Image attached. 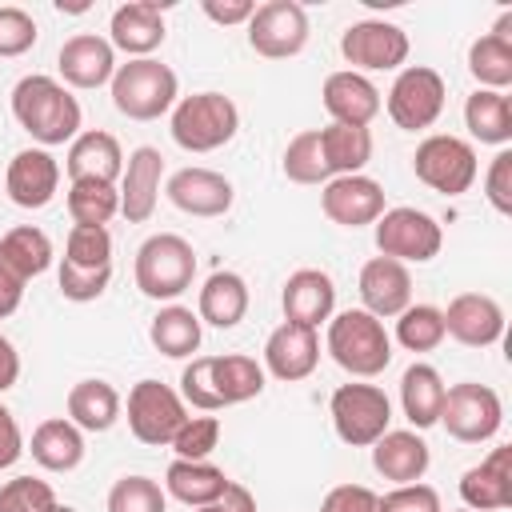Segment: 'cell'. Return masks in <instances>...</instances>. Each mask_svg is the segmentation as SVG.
<instances>
[{
    "mask_svg": "<svg viewBox=\"0 0 512 512\" xmlns=\"http://www.w3.org/2000/svg\"><path fill=\"white\" fill-rule=\"evenodd\" d=\"M12 116L16 124L40 144V148H56V144H72L80 136V100L52 76L32 72L20 76L12 88Z\"/></svg>",
    "mask_w": 512,
    "mask_h": 512,
    "instance_id": "6da1fadb",
    "label": "cell"
},
{
    "mask_svg": "<svg viewBox=\"0 0 512 512\" xmlns=\"http://www.w3.org/2000/svg\"><path fill=\"white\" fill-rule=\"evenodd\" d=\"M328 356L356 380H372L392 364V336L384 320L364 308H344L328 320Z\"/></svg>",
    "mask_w": 512,
    "mask_h": 512,
    "instance_id": "7a4b0ae2",
    "label": "cell"
},
{
    "mask_svg": "<svg viewBox=\"0 0 512 512\" xmlns=\"http://www.w3.org/2000/svg\"><path fill=\"white\" fill-rule=\"evenodd\" d=\"M112 104L120 116L128 120H160L164 112L176 108L180 100V80L168 64H160L156 56H140V60H128V64H116V76H112Z\"/></svg>",
    "mask_w": 512,
    "mask_h": 512,
    "instance_id": "3957f363",
    "label": "cell"
},
{
    "mask_svg": "<svg viewBox=\"0 0 512 512\" xmlns=\"http://www.w3.org/2000/svg\"><path fill=\"white\" fill-rule=\"evenodd\" d=\"M168 132L184 152H216L240 132V108L224 92H192L176 100Z\"/></svg>",
    "mask_w": 512,
    "mask_h": 512,
    "instance_id": "277c9868",
    "label": "cell"
},
{
    "mask_svg": "<svg viewBox=\"0 0 512 512\" xmlns=\"http://www.w3.org/2000/svg\"><path fill=\"white\" fill-rule=\"evenodd\" d=\"M132 276H136V288L148 300H176V296H184L192 288L196 248L176 232H152L136 248Z\"/></svg>",
    "mask_w": 512,
    "mask_h": 512,
    "instance_id": "5b68a950",
    "label": "cell"
},
{
    "mask_svg": "<svg viewBox=\"0 0 512 512\" xmlns=\"http://www.w3.org/2000/svg\"><path fill=\"white\" fill-rule=\"evenodd\" d=\"M412 172L420 184H428L432 192L440 196H464L476 176H480V164H476V148L460 136H424L412 152Z\"/></svg>",
    "mask_w": 512,
    "mask_h": 512,
    "instance_id": "8992f818",
    "label": "cell"
},
{
    "mask_svg": "<svg viewBox=\"0 0 512 512\" xmlns=\"http://www.w3.org/2000/svg\"><path fill=\"white\" fill-rule=\"evenodd\" d=\"M376 248L388 260L400 264H428L440 256L444 248V228L436 216H428L424 208H384V216L372 224Z\"/></svg>",
    "mask_w": 512,
    "mask_h": 512,
    "instance_id": "52a82bcc",
    "label": "cell"
},
{
    "mask_svg": "<svg viewBox=\"0 0 512 512\" xmlns=\"http://www.w3.org/2000/svg\"><path fill=\"white\" fill-rule=\"evenodd\" d=\"M332 428L352 448H372L392 424V400L376 384H340L328 400Z\"/></svg>",
    "mask_w": 512,
    "mask_h": 512,
    "instance_id": "ba28073f",
    "label": "cell"
},
{
    "mask_svg": "<svg viewBox=\"0 0 512 512\" xmlns=\"http://www.w3.org/2000/svg\"><path fill=\"white\" fill-rule=\"evenodd\" d=\"M444 96H448V88H444V76L436 68L408 64V68L396 72V80H392V88H388V96L380 104L388 108V116H392L396 128L420 132V128H432L440 120Z\"/></svg>",
    "mask_w": 512,
    "mask_h": 512,
    "instance_id": "9c48e42d",
    "label": "cell"
},
{
    "mask_svg": "<svg viewBox=\"0 0 512 512\" xmlns=\"http://www.w3.org/2000/svg\"><path fill=\"white\" fill-rule=\"evenodd\" d=\"M440 424L452 440L460 444H484L500 432L504 424V404L496 396V388L476 384V380H460L444 392V408H440Z\"/></svg>",
    "mask_w": 512,
    "mask_h": 512,
    "instance_id": "30bf717a",
    "label": "cell"
},
{
    "mask_svg": "<svg viewBox=\"0 0 512 512\" xmlns=\"http://www.w3.org/2000/svg\"><path fill=\"white\" fill-rule=\"evenodd\" d=\"M188 420V404L180 400L176 388L160 384V380H136L128 392V428L140 444L148 448H164L172 444V436L180 432V424Z\"/></svg>",
    "mask_w": 512,
    "mask_h": 512,
    "instance_id": "8fae6325",
    "label": "cell"
},
{
    "mask_svg": "<svg viewBox=\"0 0 512 512\" xmlns=\"http://www.w3.org/2000/svg\"><path fill=\"white\" fill-rule=\"evenodd\" d=\"M244 28H248L252 52L264 56V60L300 56L304 44H308V12H304V4H296V0H268V4H256L252 20H248Z\"/></svg>",
    "mask_w": 512,
    "mask_h": 512,
    "instance_id": "7c38bea8",
    "label": "cell"
},
{
    "mask_svg": "<svg viewBox=\"0 0 512 512\" xmlns=\"http://www.w3.org/2000/svg\"><path fill=\"white\" fill-rule=\"evenodd\" d=\"M340 56L352 72H400L408 60V32L392 20H356L340 36Z\"/></svg>",
    "mask_w": 512,
    "mask_h": 512,
    "instance_id": "4fadbf2b",
    "label": "cell"
},
{
    "mask_svg": "<svg viewBox=\"0 0 512 512\" xmlns=\"http://www.w3.org/2000/svg\"><path fill=\"white\" fill-rule=\"evenodd\" d=\"M160 180H164V156L152 144H140L128 152L124 172L116 180L120 192V216L128 224H148L160 204Z\"/></svg>",
    "mask_w": 512,
    "mask_h": 512,
    "instance_id": "5bb4252c",
    "label": "cell"
},
{
    "mask_svg": "<svg viewBox=\"0 0 512 512\" xmlns=\"http://www.w3.org/2000/svg\"><path fill=\"white\" fill-rule=\"evenodd\" d=\"M320 208L340 228H364V224H376L384 216V188L364 172L332 176L320 188Z\"/></svg>",
    "mask_w": 512,
    "mask_h": 512,
    "instance_id": "9a60e30c",
    "label": "cell"
},
{
    "mask_svg": "<svg viewBox=\"0 0 512 512\" xmlns=\"http://www.w3.org/2000/svg\"><path fill=\"white\" fill-rule=\"evenodd\" d=\"M320 364V336L316 328H304V324H276L264 340V376H276L284 384H296V380H308Z\"/></svg>",
    "mask_w": 512,
    "mask_h": 512,
    "instance_id": "2e32d148",
    "label": "cell"
},
{
    "mask_svg": "<svg viewBox=\"0 0 512 512\" xmlns=\"http://www.w3.org/2000/svg\"><path fill=\"white\" fill-rule=\"evenodd\" d=\"M4 188H8V200L16 208H48L56 200V188H60V164L48 148H20L12 160H8V172H4Z\"/></svg>",
    "mask_w": 512,
    "mask_h": 512,
    "instance_id": "e0dca14e",
    "label": "cell"
},
{
    "mask_svg": "<svg viewBox=\"0 0 512 512\" xmlns=\"http://www.w3.org/2000/svg\"><path fill=\"white\" fill-rule=\"evenodd\" d=\"M440 312H444V336H452L464 348H492L504 336V308L484 292H460Z\"/></svg>",
    "mask_w": 512,
    "mask_h": 512,
    "instance_id": "ac0fdd59",
    "label": "cell"
},
{
    "mask_svg": "<svg viewBox=\"0 0 512 512\" xmlns=\"http://www.w3.org/2000/svg\"><path fill=\"white\" fill-rule=\"evenodd\" d=\"M56 68H60L64 88H84V92L104 88L116 76V48L96 32H76L60 44Z\"/></svg>",
    "mask_w": 512,
    "mask_h": 512,
    "instance_id": "d6986e66",
    "label": "cell"
},
{
    "mask_svg": "<svg viewBox=\"0 0 512 512\" xmlns=\"http://www.w3.org/2000/svg\"><path fill=\"white\" fill-rule=\"evenodd\" d=\"M168 200L188 212V216H200V220H212V216H224L236 200V188L224 172H212V168H180L168 176L164 184Z\"/></svg>",
    "mask_w": 512,
    "mask_h": 512,
    "instance_id": "ffe728a7",
    "label": "cell"
},
{
    "mask_svg": "<svg viewBox=\"0 0 512 512\" xmlns=\"http://www.w3.org/2000/svg\"><path fill=\"white\" fill-rule=\"evenodd\" d=\"M356 292H360L364 312H372L376 320H392V316H400V312L412 304V272H408V264H400V260L372 256V260L360 268Z\"/></svg>",
    "mask_w": 512,
    "mask_h": 512,
    "instance_id": "44dd1931",
    "label": "cell"
},
{
    "mask_svg": "<svg viewBox=\"0 0 512 512\" xmlns=\"http://www.w3.org/2000/svg\"><path fill=\"white\" fill-rule=\"evenodd\" d=\"M164 36H168L164 4H156V0H128L108 20V44L116 52H128V60L152 56L164 44Z\"/></svg>",
    "mask_w": 512,
    "mask_h": 512,
    "instance_id": "7402d4cb",
    "label": "cell"
},
{
    "mask_svg": "<svg viewBox=\"0 0 512 512\" xmlns=\"http://www.w3.org/2000/svg\"><path fill=\"white\" fill-rule=\"evenodd\" d=\"M280 308H284V320H292V324H304V328L328 324L332 312H336V284H332V276L324 268H296L284 280Z\"/></svg>",
    "mask_w": 512,
    "mask_h": 512,
    "instance_id": "603a6c76",
    "label": "cell"
},
{
    "mask_svg": "<svg viewBox=\"0 0 512 512\" xmlns=\"http://www.w3.org/2000/svg\"><path fill=\"white\" fill-rule=\"evenodd\" d=\"M320 100H324L332 124H356V128H368L384 108L380 104V88L368 76L352 72V68L332 72L324 80V88H320Z\"/></svg>",
    "mask_w": 512,
    "mask_h": 512,
    "instance_id": "cb8c5ba5",
    "label": "cell"
},
{
    "mask_svg": "<svg viewBox=\"0 0 512 512\" xmlns=\"http://www.w3.org/2000/svg\"><path fill=\"white\" fill-rule=\"evenodd\" d=\"M428 464H432V448L412 428H388L372 444V468L388 484H416V480H424Z\"/></svg>",
    "mask_w": 512,
    "mask_h": 512,
    "instance_id": "d4e9b609",
    "label": "cell"
},
{
    "mask_svg": "<svg viewBox=\"0 0 512 512\" xmlns=\"http://www.w3.org/2000/svg\"><path fill=\"white\" fill-rule=\"evenodd\" d=\"M460 500L472 512H500L512 508V448L500 444L492 448L488 460L472 464L460 476Z\"/></svg>",
    "mask_w": 512,
    "mask_h": 512,
    "instance_id": "484cf974",
    "label": "cell"
},
{
    "mask_svg": "<svg viewBox=\"0 0 512 512\" xmlns=\"http://www.w3.org/2000/svg\"><path fill=\"white\" fill-rule=\"evenodd\" d=\"M468 72L480 88H492V92H504L512 84V12H500L492 32L472 40Z\"/></svg>",
    "mask_w": 512,
    "mask_h": 512,
    "instance_id": "4316f807",
    "label": "cell"
},
{
    "mask_svg": "<svg viewBox=\"0 0 512 512\" xmlns=\"http://www.w3.org/2000/svg\"><path fill=\"white\" fill-rule=\"evenodd\" d=\"M64 168H68V180H104V184H116L120 172H124L120 140H116L112 132L88 128V132H80V136L68 144Z\"/></svg>",
    "mask_w": 512,
    "mask_h": 512,
    "instance_id": "83f0119b",
    "label": "cell"
},
{
    "mask_svg": "<svg viewBox=\"0 0 512 512\" xmlns=\"http://www.w3.org/2000/svg\"><path fill=\"white\" fill-rule=\"evenodd\" d=\"M248 312V284L240 272H212L204 284H200V300H196V316L200 324H212V328H236Z\"/></svg>",
    "mask_w": 512,
    "mask_h": 512,
    "instance_id": "f1b7e54d",
    "label": "cell"
},
{
    "mask_svg": "<svg viewBox=\"0 0 512 512\" xmlns=\"http://www.w3.org/2000/svg\"><path fill=\"white\" fill-rule=\"evenodd\" d=\"M444 392L448 384L440 380V372L432 364H408L400 376V408L412 424V432H424L432 424H440V408H444Z\"/></svg>",
    "mask_w": 512,
    "mask_h": 512,
    "instance_id": "f546056e",
    "label": "cell"
},
{
    "mask_svg": "<svg viewBox=\"0 0 512 512\" xmlns=\"http://www.w3.org/2000/svg\"><path fill=\"white\" fill-rule=\"evenodd\" d=\"M28 452L44 472H72L84 460V432L68 416H52V420L36 424Z\"/></svg>",
    "mask_w": 512,
    "mask_h": 512,
    "instance_id": "4dcf8cb0",
    "label": "cell"
},
{
    "mask_svg": "<svg viewBox=\"0 0 512 512\" xmlns=\"http://www.w3.org/2000/svg\"><path fill=\"white\" fill-rule=\"evenodd\" d=\"M228 488L224 468L208 464V460H172L164 472V492L188 508H204L212 500H220Z\"/></svg>",
    "mask_w": 512,
    "mask_h": 512,
    "instance_id": "1f68e13d",
    "label": "cell"
},
{
    "mask_svg": "<svg viewBox=\"0 0 512 512\" xmlns=\"http://www.w3.org/2000/svg\"><path fill=\"white\" fill-rule=\"evenodd\" d=\"M200 336H204V324H200V316H196L192 308H184V304H164V308L152 316V324H148L152 348H156L160 356H168V360H188V356L200 348Z\"/></svg>",
    "mask_w": 512,
    "mask_h": 512,
    "instance_id": "d6a6232c",
    "label": "cell"
},
{
    "mask_svg": "<svg viewBox=\"0 0 512 512\" xmlns=\"http://www.w3.org/2000/svg\"><path fill=\"white\" fill-rule=\"evenodd\" d=\"M68 420L80 432H108L120 420V392L108 380H80L68 388Z\"/></svg>",
    "mask_w": 512,
    "mask_h": 512,
    "instance_id": "836d02e7",
    "label": "cell"
},
{
    "mask_svg": "<svg viewBox=\"0 0 512 512\" xmlns=\"http://www.w3.org/2000/svg\"><path fill=\"white\" fill-rule=\"evenodd\" d=\"M464 128H468L480 144L508 148V140H512V100H508L504 92L476 88V92L464 100Z\"/></svg>",
    "mask_w": 512,
    "mask_h": 512,
    "instance_id": "e575fe53",
    "label": "cell"
},
{
    "mask_svg": "<svg viewBox=\"0 0 512 512\" xmlns=\"http://www.w3.org/2000/svg\"><path fill=\"white\" fill-rule=\"evenodd\" d=\"M320 132V152L328 164V176H356L372 160V132L356 124H328Z\"/></svg>",
    "mask_w": 512,
    "mask_h": 512,
    "instance_id": "d590c367",
    "label": "cell"
},
{
    "mask_svg": "<svg viewBox=\"0 0 512 512\" xmlns=\"http://www.w3.org/2000/svg\"><path fill=\"white\" fill-rule=\"evenodd\" d=\"M264 380H268V376H264V364H256V360L244 356V352L212 356V384H216L220 408L256 400V396L264 392Z\"/></svg>",
    "mask_w": 512,
    "mask_h": 512,
    "instance_id": "8d00e7d4",
    "label": "cell"
},
{
    "mask_svg": "<svg viewBox=\"0 0 512 512\" xmlns=\"http://www.w3.org/2000/svg\"><path fill=\"white\" fill-rule=\"evenodd\" d=\"M68 216L80 228H108L112 216H120V192L104 180H72L68 184Z\"/></svg>",
    "mask_w": 512,
    "mask_h": 512,
    "instance_id": "74e56055",
    "label": "cell"
},
{
    "mask_svg": "<svg viewBox=\"0 0 512 512\" xmlns=\"http://www.w3.org/2000/svg\"><path fill=\"white\" fill-rule=\"evenodd\" d=\"M0 252L8 256V264H12L24 280L48 272V268H52V256H56L48 232L36 228V224H16V228H8V232L0 236Z\"/></svg>",
    "mask_w": 512,
    "mask_h": 512,
    "instance_id": "f35d334b",
    "label": "cell"
},
{
    "mask_svg": "<svg viewBox=\"0 0 512 512\" xmlns=\"http://www.w3.org/2000/svg\"><path fill=\"white\" fill-rule=\"evenodd\" d=\"M280 168L292 184H328V164H324V152H320V132L308 128V132H296L280 156Z\"/></svg>",
    "mask_w": 512,
    "mask_h": 512,
    "instance_id": "ab89813d",
    "label": "cell"
},
{
    "mask_svg": "<svg viewBox=\"0 0 512 512\" xmlns=\"http://www.w3.org/2000/svg\"><path fill=\"white\" fill-rule=\"evenodd\" d=\"M396 344L408 352H432L444 344V312L436 304H408L396 316Z\"/></svg>",
    "mask_w": 512,
    "mask_h": 512,
    "instance_id": "60d3db41",
    "label": "cell"
},
{
    "mask_svg": "<svg viewBox=\"0 0 512 512\" xmlns=\"http://www.w3.org/2000/svg\"><path fill=\"white\" fill-rule=\"evenodd\" d=\"M108 512H168V492L152 476H120L108 488Z\"/></svg>",
    "mask_w": 512,
    "mask_h": 512,
    "instance_id": "b9f144b4",
    "label": "cell"
},
{
    "mask_svg": "<svg viewBox=\"0 0 512 512\" xmlns=\"http://www.w3.org/2000/svg\"><path fill=\"white\" fill-rule=\"evenodd\" d=\"M64 260L76 268H112V232L72 224V232L64 240Z\"/></svg>",
    "mask_w": 512,
    "mask_h": 512,
    "instance_id": "7bdbcfd3",
    "label": "cell"
},
{
    "mask_svg": "<svg viewBox=\"0 0 512 512\" xmlns=\"http://www.w3.org/2000/svg\"><path fill=\"white\" fill-rule=\"evenodd\" d=\"M216 444H220V420L216 416H188L168 448L176 452V460H208L216 452Z\"/></svg>",
    "mask_w": 512,
    "mask_h": 512,
    "instance_id": "ee69618b",
    "label": "cell"
},
{
    "mask_svg": "<svg viewBox=\"0 0 512 512\" xmlns=\"http://www.w3.org/2000/svg\"><path fill=\"white\" fill-rule=\"evenodd\" d=\"M56 504L60 500H56L48 480L16 476V480L0 484V512H52Z\"/></svg>",
    "mask_w": 512,
    "mask_h": 512,
    "instance_id": "f6af8a7d",
    "label": "cell"
},
{
    "mask_svg": "<svg viewBox=\"0 0 512 512\" xmlns=\"http://www.w3.org/2000/svg\"><path fill=\"white\" fill-rule=\"evenodd\" d=\"M56 284H60V296H64V300H72V304H88V300L104 296V288L112 284V268H76V264L60 260Z\"/></svg>",
    "mask_w": 512,
    "mask_h": 512,
    "instance_id": "bcb514c9",
    "label": "cell"
},
{
    "mask_svg": "<svg viewBox=\"0 0 512 512\" xmlns=\"http://www.w3.org/2000/svg\"><path fill=\"white\" fill-rule=\"evenodd\" d=\"M36 20L32 12L16 8V4H4L0 8V56L12 60V56H24L32 44H36Z\"/></svg>",
    "mask_w": 512,
    "mask_h": 512,
    "instance_id": "7dc6e473",
    "label": "cell"
},
{
    "mask_svg": "<svg viewBox=\"0 0 512 512\" xmlns=\"http://www.w3.org/2000/svg\"><path fill=\"white\" fill-rule=\"evenodd\" d=\"M380 512H444L440 492L432 484H392V492L380 496Z\"/></svg>",
    "mask_w": 512,
    "mask_h": 512,
    "instance_id": "c3c4849f",
    "label": "cell"
},
{
    "mask_svg": "<svg viewBox=\"0 0 512 512\" xmlns=\"http://www.w3.org/2000/svg\"><path fill=\"white\" fill-rule=\"evenodd\" d=\"M484 200L500 212L512 216V148H500L484 172Z\"/></svg>",
    "mask_w": 512,
    "mask_h": 512,
    "instance_id": "681fc988",
    "label": "cell"
},
{
    "mask_svg": "<svg viewBox=\"0 0 512 512\" xmlns=\"http://www.w3.org/2000/svg\"><path fill=\"white\" fill-rule=\"evenodd\" d=\"M320 512H380V496L368 484H336L320 500Z\"/></svg>",
    "mask_w": 512,
    "mask_h": 512,
    "instance_id": "f907efd6",
    "label": "cell"
},
{
    "mask_svg": "<svg viewBox=\"0 0 512 512\" xmlns=\"http://www.w3.org/2000/svg\"><path fill=\"white\" fill-rule=\"evenodd\" d=\"M200 12L212 20V24H248L256 4L252 0H200Z\"/></svg>",
    "mask_w": 512,
    "mask_h": 512,
    "instance_id": "816d5d0a",
    "label": "cell"
},
{
    "mask_svg": "<svg viewBox=\"0 0 512 512\" xmlns=\"http://www.w3.org/2000/svg\"><path fill=\"white\" fill-rule=\"evenodd\" d=\"M24 284H28V280H24V276L8 264V256L0 252V320L12 316V312L20 308V300H24Z\"/></svg>",
    "mask_w": 512,
    "mask_h": 512,
    "instance_id": "f5cc1de1",
    "label": "cell"
},
{
    "mask_svg": "<svg viewBox=\"0 0 512 512\" xmlns=\"http://www.w3.org/2000/svg\"><path fill=\"white\" fill-rule=\"evenodd\" d=\"M24 456V436H20V424H16V416L0 404V472L4 468H12L16 460Z\"/></svg>",
    "mask_w": 512,
    "mask_h": 512,
    "instance_id": "db71d44e",
    "label": "cell"
},
{
    "mask_svg": "<svg viewBox=\"0 0 512 512\" xmlns=\"http://www.w3.org/2000/svg\"><path fill=\"white\" fill-rule=\"evenodd\" d=\"M192 512H256V496H252L244 484L228 480V488H224L220 500H212V504H204V508H192Z\"/></svg>",
    "mask_w": 512,
    "mask_h": 512,
    "instance_id": "11a10c76",
    "label": "cell"
},
{
    "mask_svg": "<svg viewBox=\"0 0 512 512\" xmlns=\"http://www.w3.org/2000/svg\"><path fill=\"white\" fill-rule=\"evenodd\" d=\"M16 380H20V352H16V344L0 332V392L16 388Z\"/></svg>",
    "mask_w": 512,
    "mask_h": 512,
    "instance_id": "9f6ffc18",
    "label": "cell"
},
{
    "mask_svg": "<svg viewBox=\"0 0 512 512\" xmlns=\"http://www.w3.org/2000/svg\"><path fill=\"white\" fill-rule=\"evenodd\" d=\"M52 512H76V508H72V504H56Z\"/></svg>",
    "mask_w": 512,
    "mask_h": 512,
    "instance_id": "6f0895ef",
    "label": "cell"
},
{
    "mask_svg": "<svg viewBox=\"0 0 512 512\" xmlns=\"http://www.w3.org/2000/svg\"><path fill=\"white\" fill-rule=\"evenodd\" d=\"M456 512H472V508H456Z\"/></svg>",
    "mask_w": 512,
    "mask_h": 512,
    "instance_id": "680465c9",
    "label": "cell"
}]
</instances>
